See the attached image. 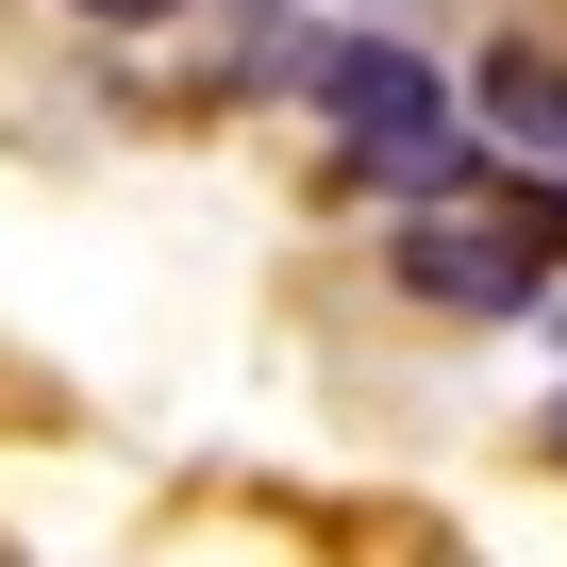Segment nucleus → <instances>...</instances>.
I'll return each mask as SVG.
<instances>
[{
	"label": "nucleus",
	"mask_w": 567,
	"mask_h": 567,
	"mask_svg": "<svg viewBox=\"0 0 567 567\" xmlns=\"http://www.w3.org/2000/svg\"><path fill=\"white\" fill-rule=\"evenodd\" d=\"M318 101V134L351 151V184H384V200H434V184H484V151H467V84L417 51V34H301V68H284Z\"/></svg>",
	"instance_id": "nucleus-1"
},
{
	"label": "nucleus",
	"mask_w": 567,
	"mask_h": 567,
	"mask_svg": "<svg viewBox=\"0 0 567 567\" xmlns=\"http://www.w3.org/2000/svg\"><path fill=\"white\" fill-rule=\"evenodd\" d=\"M384 284H401L417 318H550V284H567V234H550L534 200L434 184V200H401V234H384Z\"/></svg>",
	"instance_id": "nucleus-2"
},
{
	"label": "nucleus",
	"mask_w": 567,
	"mask_h": 567,
	"mask_svg": "<svg viewBox=\"0 0 567 567\" xmlns=\"http://www.w3.org/2000/svg\"><path fill=\"white\" fill-rule=\"evenodd\" d=\"M467 117H484L534 184H567V68H550V51H484V68H467Z\"/></svg>",
	"instance_id": "nucleus-3"
},
{
	"label": "nucleus",
	"mask_w": 567,
	"mask_h": 567,
	"mask_svg": "<svg viewBox=\"0 0 567 567\" xmlns=\"http://www.w3.org/2000/svg\"><path fill=\"white\" fill-rule=\"evenodd\" d=\"M68 18H84V34H167L184 0H68Z\"/></svg>",
	"instance_id": "nucleus-4"
},
{
	"label": "nucleus",
	"mask_w": 567,
	"mask_h": 567,
	"mask_svg": "<svg viewBox=\"0 0 567 567\" xmlns=\"http://www.w3.org/2000/svg\"><path fill=\"white\" fill-rule=\"evenodd\" d=\"M550 334H567V284H550Z\"/></svg>",
	"instance_id": "nucleus-5"
}]
</instances>
